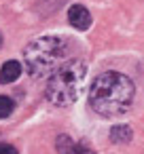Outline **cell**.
Masks as SVG:
<instances>
[{"label": "cell", "instance_id": "8992f818", "mask_svg": "<svg viewBox=\"0 0 144 154\" xmlns=\"http://www.w3.org/2000/svg\"><path fill=\"white\" fill-rule=\"evenodd\" d=\"M19 76H21V63L15 61V59L7 61V63L2 66V70H0V82H2V85H11V82H15Z\"/></svg>", "mask_w": 144, "mask_h": 154}, {"label": "cell", "instance_id": "5b68a950", "mask_svg": "<svg viewBox=\"0 0 144 154\" xmlns=\"http://www.w3.org/2000/svg\"><path fill=\"white\" fill-rule=\"evenodd\" d=\"M68 21H70L72 28H76V30H87V28L91 26V15H89V11H87L83 5H74V7H70V11H68Z\"/></svg>", "mask_w": 144, "mask_h": 154}, {"label": "cell", "instance_id": "6da1fadb", "mask_svg": "<svg viewBox=\"0 0 144 154\" xmlns=\"http://www.w3.org/2000/svg\"><path fill=\"white\" fill-rule=\"evenodd\" d=\"M133 95L136 87L129 76L121 72H104L93 80L89 89V106L95 114L104 118H114L129 110Z\"/></svg>", "mask_w": 144, "mask_h": 154}, {"label": "cell", "instance_id": "52a82bcc", "mask_svg": "<svg viewBox=\"0 0 144 154\" xmlns=\"http://www.w3.org/2000/svg\"><path fill=\"white\" fill-rule=\"evenodd\" d=\"M131 135L133 133L127 125H117L110 129V141H114V143H127L131 139Z\"/></svg>", "mask_w": 144, "mask_h": 154}, {"label": "cell", "instance_id": "8fae6325", "mask_svg": "<svg viewBox=\"0 0 144 154\" xmlns=\"http://www.w3.org/2000/svg\"><path fill=\"white\" fill-rule=\"evenodd\" d=\"M0 47H2V34H0Z\"/></svg>", "mask_w": 144, "mask_h": 154}, {"label": "cell", "instance_id": "ba28073f", "mask_svg": "<svg viewBox=\"0 0 144 154\" xmlns=\"http://www.w3.org/2000/svg\"><path fill=\"white\" fill-rule=\"evenodd\" d=\"M64 2H66V0H40V2H38V13L40 15H49V13L57 11Z\"/></svg>", "mask_w": 144, "mask_h": 154}, {"label": "cell", "instance_id": "3957f363", "mask_svg": "<svg viewBox=\"0 0 144 154\" xmlns=\"http://www.w3.org/2000/svg\"><path fill=\"white\" fill-rule=\"evenodd\" d=\"M87 76V68L81 59L64 61L47 80L45 95L53 106H70L78 99L83 80Z\"/></svg>", "mask_w": 144, "mask_h": 154}, {"label": "cell", "instance_id": "277c9868", "mask_svg": "<svg viewBox=\"0 0 144 154\" xmlns=\"http://www.w3.org/2000/svg\"><path fill=\"white\" fill-rule=\"evenodd\" d=\"M55 148L59 154H95L91 148H87L85 143H76L72 141L68 135H59L55 141Z\"/></svg>", "mask_w": 144, "mask_h": 154}, {"label": "cell", "instance_id": "30bf717a", "mask_svg": "<svg viewBox=\"0 0 144 154\" xmlns=\"http://www.w3.org/2000/svg\"><path fill=\"white\" fill-rule=\"evenodd\" d=\"M0 154H17V148L9 146V143H0Z\"/></svg>", "mask_w": 144, "mask_h": 154}, {"label": "cell", "instance_id": "7a4b0ae2", "mask_svg": "<svg viewBox=\"0 0 144 154\" xmlns=\"http://www.w3.org/2000/svg\"><path fill=\"white\" fill-rule=\"evenodd\" d=\"M70 51L68 38L62 36H40L32 40L24 49V61L32 78H45L51 76L53 70H57L66 55Z\"/></svg>", "mask_w": 144, "mask_h": 154}, {"label": "cell", "instance_id": "9c48e42d", "mask_svg": "<svg viewBox=\"0 0 144 154\" xmlns=\"http://www.w3.org/2000/svg\"><path fill=\"white\" fill-rule=\"evenodd\" d=\"M13 108H15V103H13V99H11V97L0 95V118L11 116V114H13Z\"/></svg>", "mask_w": 144, "mask_h": 154}]
</instances>
